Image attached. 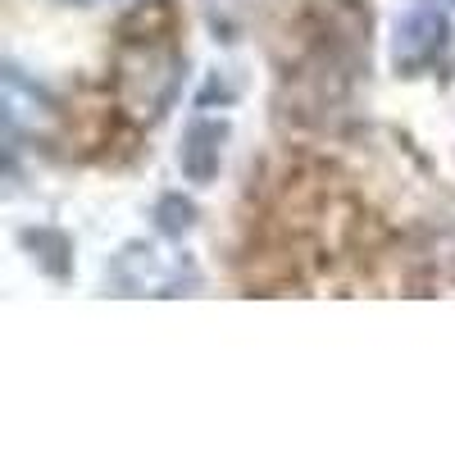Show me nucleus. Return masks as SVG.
Wrapping results in <instances>:
<instances>
[{
	"label": "nucleus",
	"instance_id": "f257e3e1",
	"mask_svg": "<svg viewBox=\"0 0 455 455\" xmlns=\"http://www.w3.org/2000/svg\"><path fill=\"white\" fill-rule=\"evenodd\" d=\"M182 83V51L173 42V5L156 0L124 19L119 55H114V92L132 119L156 124L173 105Z\"/></svg>",
	"mask_w": 455,
	"mask_h": 455
},
{
	"label": "nucleus",
	"instance_id": "f03ea898",
	"mask_svg": "<svg viewBox=\"0 0 455 455\" xmlns=\"http://www.w3.org/2000/svg\"><path fill=\"white\" fill-rule=\"evenodd\" d=\"M182 278H192L182 259H160V251L150 246H128L114 264V283L124 287V296H173Z\"/></svg>",
	"mask_w": 455,
	"mask_h": 455
},
{
	"label": "nucleus",
	"instance_id": "7ed1b4c3",
	"mask_svg": "<svg viewBox=\"0 0 455 455\" xmlns=\"http://www.w3.org/2000/svg\"><path fill=\"white\" fill-rule=\"evenodd\" d=\"M451 42V23L446 14L437 10H414L410 19L396 23V46H392V60L401 73H419L428 68Z\"/></svg>",
	"mask_w": 455,
	"mask_h": 455
},
{
	"label": "nucleus",
	"instance_id": "20e7f679",
	"mask_svg": "<svg viewBox=\"0 0 455 455\" xmlns=\"http://www.w3.org/2000/svg\"><path fill=\"white\" fill-rule=\"evenodd\" d=\"M223 141H228V124L214 119H192V128L182 132V150H178V164L192 182H210L223 164Z\"/></svg>",
	"mask_w": 455,
	"mask_h": 455
},
{
	"label": "nucleus",
	"instance_id": "39448f33",
	"mask_svg": "<svg viewBox=\"0 0 455 455\" xmlns=\"http://www.w3.org/2000/svg\"><path fill=\"white\" fill-rule=\"evenodd\" d=\"M23 246L32 251V259L42 264L46 274L68 278V269H73V246H68L64 233H55V228H28V233H23Z\"/></svg>",
	"mask_w": 455,
	"mask_h": 455
},
{
	"label": "nucleus",
	"instance_id": "423d86ee",
	"mask_svg": "<svg viewBox=\"0 0 455 455\" xmlns=\"http://www.w3.org/2000/svg\"><path fill=\"white\" fill-rule=\"evenodd\" d=\"M192 223H196V205H192V201H182L178 192L160 196V205H156V228H160L164 237H182Z\"/></svg>",
	"mask_w": 455,
	"mask_h": 455
},
{
	"label": "nucleus",
	"instance_id": "0eeeda50",
	"mask_svg": "<svg viewBox=\"0 0 455 455\" xmlns=\"http://www.w3.org/2000/svg\"><path fill=\"white\" fill-rule=\"evenodd\" d=\"M64 5H105V0H64Z\"/></svg>",
	"mask_w": 455,
	"mask_h": 455
}]
</instances>
